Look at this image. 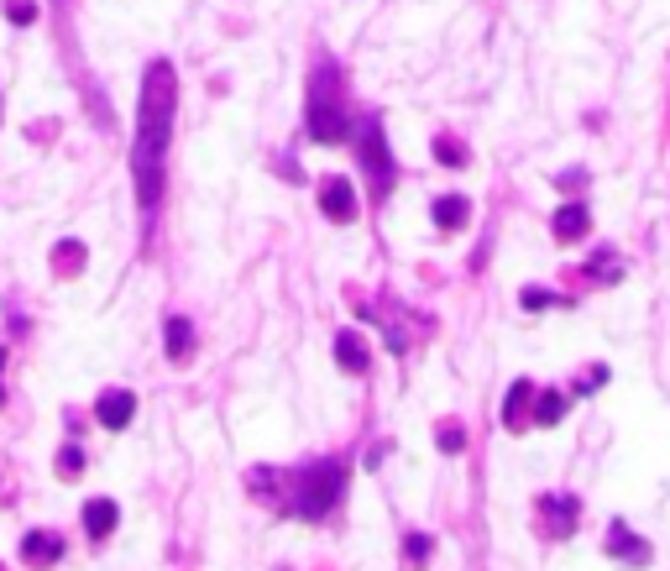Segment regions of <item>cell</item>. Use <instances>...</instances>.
I'll list each match as a JSON object with an SVG mask.
<instances>
[{"instance_id":"1","label":"cell","mask_w":670,"mask_h":571,"mask_svg":"<svg viewBox=\"0 0 670 571\" xmlns=\"http://www.w3.org/2000/svg\"><path fill=\"white\" fill-rule=\"evenodd\" d=\"M178 121V68L168 58H152L142 74V106H137V137H131V184L147 226L168 194V142Z\"/></svg>"},{"instance_id":"2","label":"cell","mask_w":670,"mask_h":571,"mask_svg":"<svg viewBox=\"0 0 670 571\" xmlns=\"http://www.w3.org/2000/svg\"><path fill=\"white\" fill-rule=\"evenodd\" d=\"M304 131L314 142H346L351 137V110H346V85L330 58H320L310 74V100H304Z\"/></svg>"},{"instance_id":"3","label":"cell","mask_w":670,"mask_h":571,"mask_svg":"<svg viewBox=\"0 0 670 571\" xmlns=\"http://www.w3.org/2000/svg\"><path fill=\"white\" fill-rule=\"evenodd\" d=\"M356 142V158H361V173H367V184H372V199H388L398 184V163H393V148H388V131L377 116H367L361 127L351 131Z\"/></svg>"},{"instance_id":"4","label":"cell","mask_w":670,"mask_h":571,"mask_svg":"<svg viewBox=\"0 0 670 571\" xmlns=\"http://www.w3.org/2000/svg\"><path fill=\"white\" fill-rule=\"evenodd\" d=\"M340 487H346V466H340V462H320V466H310V472H304L293 508H299L304 519H325V514H330V504L340 498Z\"/></svg>"},{"instance_id":"5","label":"cell","mask_w":670,"mask_h":571,"mask_svg":"<svg viewBox=\"0 0 670 571\" xmlns=\"http://www.w3.org/2000/svg\"><path fill=\"white\" fill-rule=\"evenodd\" d=\"M320 210L330 215L335 226L356 220V189H351V178H325V184H320Z\"/></svg>"},{"instance_id":"6","label":"cell","mask_w":670,"mask_h":571,"mask_svg":"<svg viewBox=\"0 0 670 571\" xmlns=\"http://www.w3.org/2000/svg\"><path fill=\"white\" fill-rule=\"evenodd\" d=\"M131 414H137V399H131L126 388H110V393H100V403H95V420H100L105 430H126Z\"/></svg>"},{"instance_id":"7","label":"cell","mask_w":670,"mask_h":571,"mask_svg":"<svg viewBox=\"0 0 670 571\" xmlns=\"http://www.w3.org/2000/svg\"><path fill=\"white\" fill-rule=\"evenodd\" d=\"M21 556H26V566H53L63 556V540L53 529H32V535L21 540Z\"/></svg>"},{"instance_id":"8","label":"cell","mask_w":670,"mask_h":571,"mask_svg":"<svg viewBox=\"0 0 670 571\" xmlns=\"http://www.w3.org/2000/svg\"><path fill=\"white\" fill-rule=\"evenodd\" d=\"M335 362H340V372H367V346L356 331H335Z\"/></svg>"},{"instance_id":"9","label":"cell","mask_w":670,"mask_h":571,"mask_svg":"<svg viewBox=\"0 0 670 571\" xmlns=\"http://www.w3.org/2000/svg\"><path fill=\"white\" fill-rule=\"evenodd\" d=\"M607 550H613V556H624V561H634V566H639V561H649V546L628 535L624 519H613V525H607Z\"/></svg>"},{"instance_id":"10","label":"cell","mask_w":670,"mask_h":571,"mask_svg":"<svg viewBox=\"0 0 670 571\" xmlns=\"http://www.w3.org/2000/svg\"><path fill=\"white\" fill-rule=\"evenodd\" d=\"M430 215H435L440 231H461V226H466V215H472V205H466V194H440Z\"/></svg>"},{"instance_id":"11","label":"cell","mask_w":670,"mask_h":571,"mask_svg":"<svg viewBox=\"0 0 670 571\" xmlns=\"http://www.w3.org/2000/svg\"><path fill=\"white\" fill-rule=\"evenodd\" d=\"M163 346H168V357H173V362H184L188 352H194V325H188L184 315H173L163 325Z\"/></svg>"},{"instance_id":"12","label":"cell","mask_w":670,"mask_h":571,"mask_svg":"<svg viewBox=\"0 0 670 571\" xmlns=\"http://www.w3.org/2000/svg\"><path fill=\"white\" fill-rule=\"evenodd\" d=\"M586 226H592L586 205H561V210H555V236H561V241H582Z\"/></svg>"},{"instance_id":"13","label":"cell","mask_w":670,"mask_h":571,"mask_svg":"<svg viewBox=\"0 0 670 571\" xmlns=\"http://www.w3.org/2000/svg\"><path fill=\"white\" fill-rule=\"evenodd\" d=\"M116 514H121V508L110 504V498H95V504H84V529H89L95 540H105V535L116 529Z\"/></svg>"},{"instance_id":"14","label":"cell","mask_w":670,"mask_h":571,"mask_svg":"<svg viewBox=\"0 0 670 571\" xmlns=\"http://www.w3.org/2000/svg\"><path fill=\"white\" fill-rule=\"evenodd\" d=\"M529 399H534V382H513L508 388V399H502V420L519 430L523 424V414H529Z\"/></svg>"},{"instance_id":"15","label":"cell","mask_w":670,"mask_h":571,"mask_svg":"<svg viewBox=\"0 0 670 571\" xmlns=\"http://www.w3.org/2000/svg\"><path fill=\"white\" fill-rule=\"evenodd\" d=\"M565 414V399L561 393H540V399H534V424H555Z\"/></svg>"},{"instance_id":"16","label":"cell","mask_w":670,"mask_h":571,"mask_svg":"<svg viewBox=\"0 0 670 571\" xmlns=\"http://www.w3.org/2000/svg\"><path fill=\"white\" fill-rule=\"evenodd\" d=\"M435 158L445 163V168H466V148L451 142V137H435Z\"/></svg>"},{"instance_id":"17","label":"cell","mask_w":670,"mask_h":571,"mask_svg":"<svg viewBox=\"0 0 670 571\" xmlns=\"http://www.w3.org/2000/svg\"><path fill=\"white\" fill-rule=\"evenodd\" d=\"M5 22H11V26H32V22H37V0H5Z\"/></svg>"},{"instance_id":"18","label":"cell","mask_w":670,"mask_h":571,"mask_svg":"<svg viewBox=\"0 0 670 571\" xmlns=\"http://www.w3.org/2000/svg\"><path fill=\"white\" fill-rule=\"evenodd\" d=\"M430 550H435V540H430V535H409V540H403L409 566H424V561H430Z\"/></svg>"},{"instance_id":"19","label":"cell","mask_w":670,"mask_h":571,"mask_svg":"<svg viewBox=\"0 0 670 571\" xmlns=\"http://www.w3.org/2000/svg\"><path fill=\"white\" fill-rule=\"evenodd\" d=\"M435 445L445 451V456H456V451H466V430H461V424H440Z\"/></svg>"},{"instance_id":"20","label":"cell","mask_w":670,"mask_h":571,"mask_svg":"<svg viewBox=\"0 0 670 571\" xmlns=\"http://www.w3.org/2000/svg\"><path fill=\"white\" fill-rule=\"evenodd\" d=\"M58 273H79V262H84V247L79 241H58Z\"/></svg>"},{"instance_id":"21","label":"cell","mask_w":670,"mask_h":571,"mask_svg":"<svg viewBox=\"0 0 670 571\" xmlns=\"http://www.w3.org/2000/svg\"><path fill=\"white\" fill-rule=\"evenodd\" d=\"M555 529H565V535H571V529H576V498H555Z\"/></svg>"},{"instance_id":"22","label":"cell","mask_w":670,"mask_h":571,"mask_svg":"<svg viewBox=\"0 0 670 571\" xmlns=\"http://www.w3.org/2000/svg\"><path fill=\"white\" fill-rule=\"evenodd\" d=\"M79 466H84V451H79V445H63V451H58V472H63V477H79Z\"/></svg>"},{"instance_id":"23","label":"cell","mask_w":670,"mask_h":571,"mask_svg":"<svg viewBox=\"0 0 670 571\" xmlns=\"http://www.w3.org/2000/svg\"><path fill=\"white\" fill-rule=\"evenodd\" d=\"M519 304H523V310H550V304H555V294H544V289H523Z\"/></svg>"},{"instance_id":"24","label":"cell","mask_w":670,"mask_h":571,"mask_svg":"<svg viewBox=\"0 0 670 571\" xmlns=\"http://www.w3.org/2000/svg\"><path fill=\"white\" fill-rule=\"evenodd\" d=\"M0 367H5V352H0Z\"/></svg>"}]
</instances>
